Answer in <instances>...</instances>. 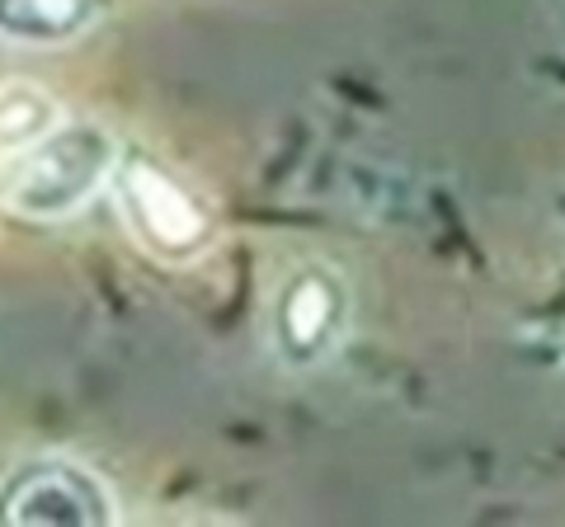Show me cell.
<instances>
[{
	"label": "cell",
	"mask_w": 565,
	"mask_h": 527,
	"mask_svg": "<svg viewBox=\"0 0 565 527\" xmlns=\"http://www.w3.org/2000/svg\"><path fill=\"white\" fill-rule=\"evenodd\" d=\"M118 142L104 122H52L20 151L0 174V198L24 222H62L81 213L99 189H109L118 165Z\"/></svg>",
	"instance_id": "obj_1"
},
{
	"label": "cell",
	"mask_w": 565,
	"mask_h": 527,
	"mask_svg": "<svg viewBox=\"0 0 565 527\" xmlns=\"http://www.w3.org/2000/svg\"><path fill=\"white\" fill-rule=\"evenodd\" d=\"M269 354L288 373L326 367L349 335V283L326 259L292 264L269 302Z\"/></svg>",
	"instance_id": "obj_3"
},
{
	"label": "cell",
	"mask_w": 565,
	"mask_h": 527,
	"mask_svg": "<svg viewBox=\"0 0 565 527\" xmlns=\"http://www.w3.org/2000/svg\"><path fill=\"white\" fill-rule=\"evenodd\" d=\"M109 189L128 232L147 255L166 264H193L212 245V213L203 198L147 151H118Z\"/></svg>",
	"instance_id": "obj_2"
},
{
	"label": "cell",
	"mask_w": 565,
	"mask_h": 527,
	"mask_svg": "<svg viewBox=\"0 0 565 527\" xmlns=\"http://www.w3.org/2000/svg\"><path fill=\"white\" fill-rule=\"evenodd\" d=\"M118 504L90 466L29 456L0 476V527H109Z\"/></svg>",
	"instance_id": "obj_4"
},
{
	"label": "cell",
	"mask_w": 565,
	"mask_h": 527,
	"mask_svg": "<svg viewBox=\"0 0 565 527\" xmlns=\"http://www.w3.org/2000/svg\"><path fill=\"white\" fill-rule=\"evenodd\" d=\"M99 24V0H0V43L66 47Z\"/></svg>",
	"instance_id": "obj_5"
}]
</instances>
